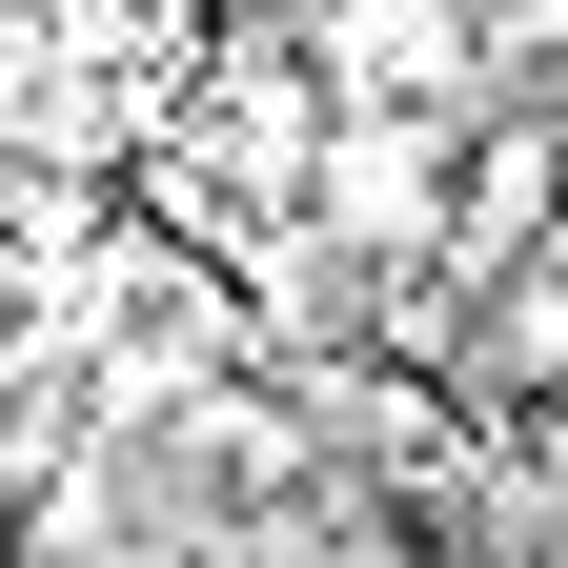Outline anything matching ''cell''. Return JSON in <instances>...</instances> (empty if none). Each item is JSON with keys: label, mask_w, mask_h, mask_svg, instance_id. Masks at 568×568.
Returning <instances> with one entry per match:
<instances>
[{"label": "cell", "mask_w": 568, "mask_h": 568, "mask_svg": "<svg viewBox=\"0 0 568 568\" xmlns=\"http://www.w3.org/2000/svg\"><path fill=\"white\" fill-rule=\"evenodd\" d=\"M305 82L325 102H386V122H487V21L467 0H325Z\"/></svg>", "instance_id": "obj_1"}, {"label": "cell", "mask_w": 568, "mask_h": 568, "mask_svg": "<svg viewBox=\"0 0 568 568\" xmlns=\"http://www.w3.org/2000/svg\"><path fill=\"white\" fill-rule=\"evenodd\" d=\"M447 142H467V122L325 102V142H305V203H325V244H447Z\"/></svg>", "instance_id": "obj_2"}, {"label": "cell", "mask_w": 568, "mask_h": 568, "mask_svg": "<svg viewBox=\"0 0 568 568\" xmlns=\"http://www.w3.org/2000/svg\"><path fill=\"white\" fill-rule=\"evenodd\" d=\"M548 203H568V122L487 102V122L447 142V264H467V284H487V264H528V244H548Z\"/></svg>", "instance_id": "obj_3"}, {"label": "cell", "mask_w": 568, "mask_h": 568, "mask_svg": "<svg viewBox=\"0 0 568 568\" xmlns=\"http://www.w3.org/2000/svg\"><path fill=\"white\" fill-rule=\"evenodd\" d=\"M487 366H508V386H568V244L487 264Z\"/></svg>", "instance_id": "obj_4"}, {"label": "cell", "mask_w": 568, "mask_h": 568, "mask_svg": "<svg viewBox=\"0 0 568 568\" xmlns=\"http://www.w3.org/2000/svg\"><path fill=\"white\" fill-rule=\"evenodd\" d=\"M487 41H508V61H548V82H568V0H508Z\"/></svg>", "instance_id": "obj_5"}, {"label": "cell", "mask_w": 568, "mask_h": 568, "mask_svg": "<svg viewBox=\"0 0 568 568\" xmlns=\"http://www.w3.org/2000/svg\"><path fill=\"white\" fill-rule=\"evenodd\" d=\"M548 244H568V203H548Z\"/></svg>", "instance_id": "obj_6"}]
</instances>
